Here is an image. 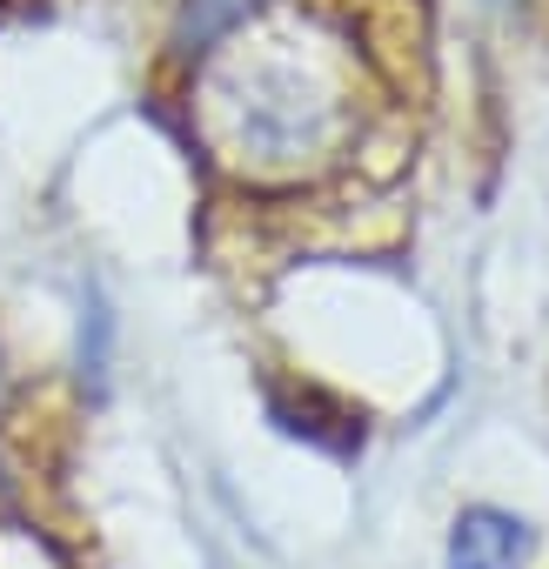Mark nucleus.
<instances>
[{
	"label": "nucleus",
	"instance_id": "obj_1",
	"mask_svg": "<svg viewBox=\"0 0 549 569\" xmlns=\"http://www.w3.org/2000/svg\"><path fill=\"white\" fill-rule=\"evenodd\" d=\"M221 101V134L228 154L248 168H302L322 161L342 134V101L329 94V81L316 68H282L261 61L254 74H241V88L214 94Z\"/></svg>",
	"mask_w": 549,
	"mask_h": 569
},
{
	"label": "nucleus",
	"instance_id": "obj_2",
	"mask_svg": "<svg viewBox=\"0 0 549 569\" xmlns=\"http://www.w3.org/2000/svg\"><path fill=\"white\" fill-rule=\"evenodd\" d=\"M536 522L502 502H462L442 536V569H529Z\"/></svg>",
	"mask_w": 549,
	"mask_h": 569
},
{
	"label": "nucleus",
	"instance_id": "obj_3",
	"mask_svg": "<svg viewBox=\"0 0 549 569\" xmlns=\"http://www.w3.org/2000/svg\"><path fill=\"white\" fill-rule=\"evenodd\" d=\"M254 8H261V0H181V14H174V54H208Z\"/></svg>",
	"mask_w": 549,
	"mask_h": 569
},
{
	"label": "nucleus",
	"instance_id": "obj_4",
	"mask_svg": "<svg viewBox=\"0 0 549 569\" xmlns=\"http://www.w3.org/2000/svg\"><path fill=\"white\" fill-rule=\"evenodd\" d=\"M108 349H114V309L101 296L81 302V382L101 389L108 382Z\"/></svg>",
	"mask_w": 549,
	"mask_h": 569
},
{
	"label": "nucleus",
	"instance_id": "obj_5",
	"mask_svg": "<svg viewBox=\"0 0 549 569\" xmlns=\"http://www.w3.org/2000/svg\"><path fill=\"white\" fill-rule=\"evenodd\" d=\"M21 502V476H14V462L0 456V509H14Z\"/></svg>",
	"mask_w": 549,
	"mask_h": 569
},
{
	"label": "nucleus",
	"instance_id": "obj_6",
	"mask_svg": "<svg viewBox=\"0 0 549 569\" xmlns=\"http://www.w3.org/2000/svg\"><path fill=\"white\" fill-rule=\"evenodd\" d=\"M14 402V369H8V356H0V409Z\"/></svg>",
	"mask_w": 549,
	"mask_h": 569
}]
</instances>
